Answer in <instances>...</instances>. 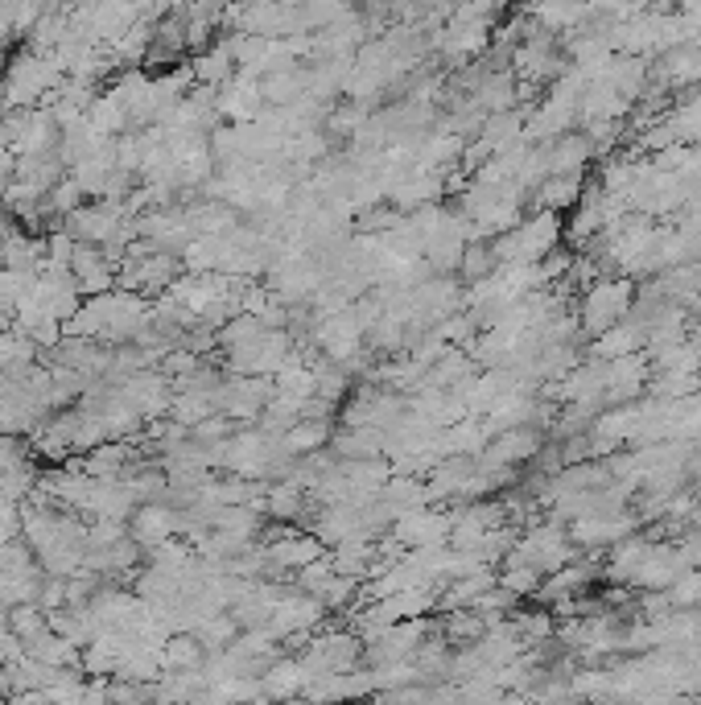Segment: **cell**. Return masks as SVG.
I'll use <instances>...</instances> for the list:
<instances>
[{
  "label": "cell",
  "mask_w": 701,
  "mask_h": 705,
  "mask_svg": "<svg viewBox=\"0 0 701 705\" xmlns=\"http://www.w3.org/2000/svg\"><path fill=\"white\" fill-rule=\"evenodd\" d=\"M322 442H326V425H318V421H302L285 433V450H314Z\"/></svg>",
  "instance_id": "6da1fadb"
},
{
  "label": "cell",
  "mask_w": 701,
  "mask_h": 705,
  "mask_svg": "<svg viewBox=\"0 0 701 705\" xmlns=\"http://www.w3.org/2000/svg\"><path fill=\"white\" fill-rule=\"evenodd\" d=\"M0 697H5V693H0Z\"/></svg>",
  "instance_id": "7a4b0ae2"
}]
</instances>
